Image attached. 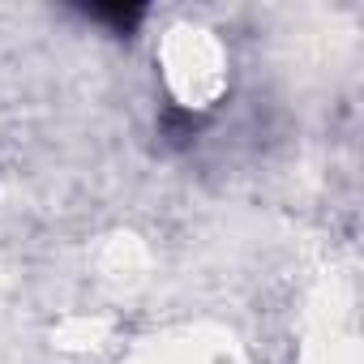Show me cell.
Segmentation results:
<instances>
[{"instance_id":"6da1fadb","label":"cell","mask_w":364,"mask_h":364,"mask_svg":"<svg viewBox=\"0 0 364 364\" xmlns=\"http://www.w3.org/2000/svg\"><path fill=\"white\" fill-rule=\"evenodd\" d=\"M90 18H99V22H116L120 31H129V26L141 18V9H90Z\"/></svg>"}]
</instances>
